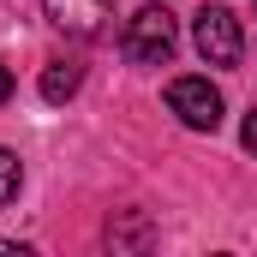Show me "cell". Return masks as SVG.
I'll use <instances>...</instances> for the list:
<instances>
[{
  "label": "cell",
  "instance_id": "6da1fadb",
  "mask_svg": "<svg viewBox=\"0 0 257 257\" xmlns=\"http://www.w3.org/2000/svg\"><path fill=\"white\" fill-rule=\"evenodd\" d=\"M174 48H180V24H174L168 6H144V12L126 24V54L138 66H168Z\"/></svg>",
  "mask_w": 257,
  "mask_h": 257
},
{
  "label": "cell",
  "instance_id": "7a4b0ae2",
  "mask_svg": "<svg viewBox=\"0 0 257 257\" xmlns=\"http://www.w3.org/2000/svg\"><path fill=\"white\" fill-rule=\"evenodd\" d=\"M197 54L209 66H239V54H245V36H239V18L227 12V6H203L197 12Z\"/></svg>",
  "mask_w": 257,
  "mask_h": 257
},
{
  "label": "cell",
  "instance_id": "3957f363",
  "mask_svg": "<svg viewBox=\"0 0 257 257\" xmlns=\"http://www.w3.org/2000/svg\"><path fill=\"white\" fill-rule=\"evenodd\" d=\"M168 108H174L192 132H215L221 126V90H215L209 78H174V84H168Z\"/></svg>",
  "mask_w": 257,
  "mask_h": 257
},
{
  "label": "cell",
  "instance_id": "277c9868",
  "mask_svg": "<svg viewBox=\"0 0 257 257\" xmlns=\"http://www.w3.org/2000/svg\"><path fill=\"white\" fill-rule=\"evenodd\" d=\"M42 12L66 36H102L114 18V0H42Z\"/></svg>",
  "mask_w": 257,
  "mask_h": 257
},
{
  "label": "cell",
  "instance_id": "5b68a950",
  "mask_svg": "<svg viewBox=\"0 0 257 257\" xmlns=\"http://www.w3.org/2000/svg\"><path fill=\"white\" fill-rule=\"evenodd\" d=\"M72 90H78V66H48L42 72V96L48 102H66Z\"/></svg>",
  "mask_w": 257,
  "mask_h": 257
},
{
  "label": "cell",
  "instance_id": "8992f818",
  "mask_svg": "<svg viewBox=\"0 0 257 257\" xmlns=\"http://www.w3.org/2000/svg\"><path fill=\"white\" fill-rule=\"evenodd\" d=\"M18 186H24V168H18V156H12V150H0V203H12Z\"/></svg>",
  "mask_w": 257,
  "mask_h": 257
},
{
  "label": "cell",
  "instance_id": "52a82bcc",
  "mask_svg": "<svg viewBox=\"0 0 257 257\" xmlns=\"http://www.w3.org/2000/svg\"><path fill=\"white\" fill-rule=\"evenodd\" d=\"M239 138H245V150H251V156H257V108H251V114H245V126H239Z\"/></svg>",
  "mask_w": 257,
  "mask_h": 257
},
{
  "label": "cell",
  "instance_id": "ba28073f",
  "mask_svg": "<svg viewBox=\"0 0 257 257\" xmlns=\"http://www.w3.org/2000/svg\"><path fill=\"white\" fill-rule=\"evenodd\" d=\"M6 96H12V72L0 66V102H6Z\"/></svg>",
  "mask_w": 257,
  "mask_h": 257
}]
</instances>
